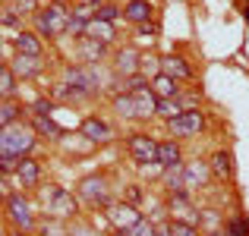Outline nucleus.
Segmentation results:
<instances>
[{"mask_svg":"<svg viewBox=\"0 0 249 236\" xmlns=\"http://www.w3.org/2000/svg\"><path fill=\"white\" fill-rule=\"evenodd\" d=\"M152 91L158 98H180V82H177V79H170V76H164V73H158L152 79Z\"/></svg>","mask_w":249,"mask_h":236,"instance_id":"nucleus-24","label":"nucleus"},{"mask_svg":"<svg viewBox=\"0 0 249 236\" xmlns=\"http://www.w3.org/2000/svg\"><path fill=\"white\" fill-rule=\"evenodd\" d=\"M13 44H16V54H29V57H41L44 54V51H41V38H38L35 32L19 29L16 38H13Z\"/></svg>","mask_w":249,"mask_h":236,"instance_id":"nucleus-20","label":"nucleus"},{"mask_svg":"<svg viewBox=\"0 0 249 236\" xmlns=\"http://www.w3.org/2000/svg\"><path fill=\"white\" fill-rule=\"evenodd\" d=\"M6 3H10L19 16H35V13L41 10V6H38V0H6Z\"/></svg>","mask_w":249,"mask_h":236,"instance_id":"nucleus-37","label":"nucleus"},{"mask_svg":"<svg viewBox=\"0 0 249 236\" xmlns=\"http://www.w3.org/2000/svg\"><path fill=\"white\" fill-rule=\"evenodd\" d=\"M63 82L70 88H76L82 98H91L95 91H101V79H98V67H89V63H76V67L63 69Z\"/></svg>","mask_w":249,"mask_h":236,"instance_id":"nucleus-4","label":"nucleus"},{"mask_svg":"<svg viewBox=\"0 0 249 236\" xmlns=\"http://www.w3.org/2000/svg\"><path fill=\"white\" fill-rule=\"evenodd\" d=\"M180 114H183L180 98H158V117H164V120L170 123L174 117H180Z\"/></svg>","mask_w":249,"mask_h":236,"instance_id":"nucleus-30","label":"nucleus"},{"mask_svg":"<svg viewBox=\"0 0 249 236\" xmlns=\"http://www.w3.org/2000/svg\"><path fill=\"white\" fill-rule=\"evenodd\" d=\"M76 57H79V63L98 67V60L107 57V44L95 41V38H79V41H76Z\"/></svg>","mask_w":249,"mask_h":236,"instance_id":"nucleus-14","label":"nucleus"},{"mask_svg":"<svg viewBox=\"0 0 249 236\" xmlns=\"http://www.w3.org/2000/svg\"><path fill=\"white\" fill-rule=\"evenodd\" d=\"M19 13L13 10L10 3H0V25H6V29H19Z\"/></svg>","mask_w":249,"mask_h":236,"instance_id":"nucleus-35","label":"nucleus"},{"mask_svg":"<svg viewBox=\"0 0 249 236\" xmlns=\"http://www.w3.org/2000/svg\"><path fill=\"white\" fill-rule=\"evenodd\" d=\"M10 67H13V73H16V79H35V76H41L44 60L41 57H29V54H16V60H13Z\"/></svg>","mask_w":249,"mask_h":236,"instance_id":"nucleus-19","label":"nucleus"},{"mask_svg":"<svg viewBox=\"0 0 249 236\" xmlns=\"http://www.w3.org/2000/svg\"><path fill=\"white\" fill-rule=\"evenodd\" d=\"M139 35H148V38H155V35H158V25H139Z\"/></svg>","mask_w":249,"mask_h":236,"instance_id":"nucleus-40","label":"nucleus"},{"mask_svg":"<svg viewBox=\"0 0 249 236\" xmlns=\"http://www.w3.org/2000/svg\"><path fill=\"white\" fill-rule=\"evenodd\" d=\"M44 208L51 211V218H76L79 214V199L63 186H51L44 192Z\"/></svg>","mask_w":249,"mask_h":236,"instance_id":"nucleus-5","label":"nucleus"},{"mask_svg":"<svg viewBox=\"0 0 249 236\" xmlns=\"http://www.w3.org/2000/svg\"><path fill=\"white\" fill-rule=\"evenodd\" d=\"M76 3H82V6H91V10H95V6H101L104 0H76Z\"/></svg>","mask_w":249,"mask_h":236,"instance_id":"nucleus-42","label":"nucleus"},{"mask_svg":"<svg viewBox=\"0 0 249 236\" xmlns=\"http://www.w3.org/2000/svg\"><path fill=\"white\" fill-rule=\"evenodd\" d=\"M139 218H142L139 208L129 205V202H117V205L110 202V205H107V220L117 227V230H129V227H133Z\"/></svg>","mask_w":249,"mask_h":236,"instance_id":"nucleus-9","label":"nucleus"},{"mask_svg":"<svg viewBox=\"0 0 249 236\" xmlns=\"http://www.w3.org/2000/svg\"><path fill=\"white\" fill-rule=\"evenodd\" d=\"M95 19V10L91 6H82V3H76L73 10H70V25H67V35L70 38H85V32H89V22Z\"/></svg>","mask_w":249,"mask_h":236,"instance_id":"nucleus-13","label":"nucleus"},{"mask_svg":"<svg viewBox=\"0 0 249 236\" xmlns=\"http://www.w3.org/2000/svg\"><path fill=\"white\" fill-rule=\"evenodd\" d=\"M167 208H170V214H177V220H186V224H199L202 220V214L196 211V205L189 202L186 192H170L167 195Z\"/></svg>","mask_w":249,"mask_h":236,"instance_id":"nucleus-10","label":"nucleus"},{"mask_svg":"<svg viewBox=\"0 0 249 236\" xmlns=\"http://www.w3.org/2000/svg\"><path fill=\"white\" fill-rule=\"evenodd\" d=\"M85 38H95V41H101V44H110V41H114V22L91 19V22H89V32H85Z\"/></svg>","mask_w":249,"mask_h":236,"instance_id":"nucleus-26","label":"nucleus"},{"mask_svg":"<svg viewBox=\"0 0 249 236\" xmlns=\"http://www.w3.org/2000/svg\"><path fill=\"white\" fill-rule=\"evenodd\" d=\"M32 19H35V35H41V38H63L67 35V25H70V10L63 3H48Z\"/></svg>","mask_w":249,"mask_h":236,"instance_id":"nucleus-2","label":"nucleus"},{"mask_svg":"<svg viewBox=\"0 0 249 236\" xmlns=\"http://www.w3.org/2000/svg\"><path fill=\"white\" fill-rule=\"evenodd\" d=\"M139 63H142V54L136 48H120L114 54V73L123 79H133L139 76Z\"/></svg>","mask_w":249,"mask_h":236,"instance_id":"nucleus-11","label":"nucleus"},{"mask_svg":"<svg viewBox=\"0 0 249 236\" xmlns=\"http://www.w3.org/2000/svg\"><path fill=\"white\" fill-rule=\"evenodd\" d=\"M205 167L202 164H183V180H186V189L189 186H205Z\"/></svg>","mask_w":249,"mask_h":236,"instance_id":"nucleus-29","label":"nucleus"},{"mask_svg":"<svg viewBox=\"0 0 249 236\" xmlns=\"http://www.w3.org/2000/svg\"><path fill=\"white\" fill-rule=\"evenodd\" d=\"M19 110H22V107H19L13 98H10V101H3V98H0V129L10 126V123H16L19 120Z\"/></svg>","mask_w":249,"mask_h":236,"instance_id":"nucleus-31","label":"nucleus"},{"mask_svg":"<svg viewBox=\"0 0 249 236\" xmlns=\"http://www.w3.org/2000/svg\"><path fill=\"white\" fill-rule=\"evenodd\" d=\"M167 233L170 236H202L196 224H186V220H177V218L167 220Z\"/></svg>","mask_w":249,"mask_h":236,"instance_id":"nucleus-32","label":"nucleus"},{"mask_svg":"<svg viewBox=\"0 0 249 236\" xmlns=\"http://www.w3.org/2000/svg\"><path fill=\"white\" fill-rule=\"evenodd\" d=\"M32 117V129H35V133L38 135H44V139H63V126H57V123L54 120H51V117H41V114H29Z\"/></svg>","mask_w":249,"mask_h":236,"instance_id":"nucleus-21","label":"nucleus"},{"mask_svg":"<svg viewBox=\"0 0 249 236\" xmlns=\"http://www.w3.org/2000/svg\"><path fill=\"white\" fill-rule=\"evenodd\" d=\"M0 180H3V176H0ZM0 202H6V199H3V195H0Z\"/></svg>","mask_w":249,"mask_h":236,"instance_id":"nucleus-47","label":"nucleus"},{"mask_svg":"<svg viewBox=\"0 0 249 236\" xmlns=\"http://www.w3.org/2000/svg\"><path fill=\"white\" fill-rule=\"evenodd\" d=\"M167 129H170L174 139H196V135L205 129V114H202L199 107L196 110H183L180 117H174V120L167 123Z\"/></svg>","mask_w":249,"mask_h":236,"instance_id":"nucleus-6","label":"nucleus"},{"mask_svg":"<svg viewBox=\"0 0 249 236\" xmlns=\"http://www.w3.org/2000/svg\"><path fill=\"white\" fill-rule=\"evenodd\" d=\"M126 152H129V157H133L139 167H145V164H158V142L152 139L148 133H133L126 139Z\"/></svg>","mask_w":249,"mask_h":236,"instance_id":"nucleus-8","label":"nucleus"},{"mask_svg":"<svg viewBox=\"0 0 249 236\" xmlns=\"http://www.w3.org/2000/svg\"><path fill=\"white\" fill-rule=\"evenodd\" d=\"M16 88H19V79L13 73V67L10 63H0V98L10 101V98L16 95Z\"/></svg>","mask_w":249,"mask_h":236,"instance_id":"nucleus-25","label":"nucleus"},{"mask_svg":"<svg viewBox=\"0 0 249 236\" xmlns=\"http://www.w3.org/2000/svg\"><path fill=\"white\" fill-rule=\"evenodd\" d=\"M6 236H25V233H22V230H10Z\"/></svg>","mask_w":249,"mask_h":236,"instance_id":"nucleus-43","label":"nucleus"},{"mask_svg":"<svg viewBox=\"0 0 249 236\" xmlns=\"http://www.w3.org/2000/svg\"><path fill=\"white\" fill-rule=\"evenodd\" d=\"M54 3H63V0H54Z\"/></svg>","mask_w":249,"mask_h":236,"instance_id":"nucleus-48","label":"nucleus"},{"mask_svg":"<svg viewBox=\"0 0 249 236\" xmlns=\"http://www.w3.org/2000/svg\"><path fill=\"white\" fill-rule=\"evenodd\" d=\"M161 73L177 79V82H186V79H193V67L180 54H167V57H161Z\"/></svg>","mask_w":249,"mask_h":236,"instance_id":"nucleus-18","label":"nucleus"},{"mask_svg":"<svg viewBox=\"0 0 249 236\" xmlns=\"http://www.w3.org/2000/svg\"><path fill=\"white\" fill-rule=\"evenodd\" d=\"M13 176H16V183L22 189H32V186H38V183H41V164L29 154V157H22V161L16 164V173H13Z\"/></svg>","mask_w":249,"mask_h":236,"instance_id":"nucleus-15","label":"nucleus"},{"mask_svg":"<svg viewBox=\"0 0 249 236\" xmlns=\"http://www.w3.org/2000/svg\"><path fill=\"white\" fill-rule=\"evenodd\" d=\"M38 142V133L32 129V123H10V126L0 129V157H10V161H22V157L32 154Z\"/></svg>","mask_w":249,"mask_h":236,"instance_id":"nucleus-1","label":"nucleus"},{"mask_svg":"<svg viewBox=\"0 0 249 236\" xmlns=\"http://www.w3.org/2000/svg\"><path fill=\"white\" fill-rule=\"evenodd\" d=\"M126 233H129V236H158V227H155L148 218H139V220H136V224L129 227Z\"/></svg>","mask_w":249,"mask_h":236,"instance_id":"nucleus-34","label":"nucleus"},{"mask_svg":"<svg viewBox=\"0 0 249 236\" xmlns=\"http://www.w3.org/2000/svg\"><path fill=\"white\" fill-rule=\"evenodd\" d=\"M158 164L161 167H174V164H183V152H180V142L177 139H167V142H158Z\"/></svg>","mask_w":249,"mask_h":236,"instance_id":"nucleus-22","label":"nucleus"},{"mask_svg":"<svg viewBox=\"0 0 249 236\" xmlns=\"http://www.w3.org/2000/svg\"><path fill=\"white\" fill-rule=\"evenodd\" d=\"M38 233H41V236H70V233H67V227L60 224V218H51V220H44V224L38 227Z\"/></svg>","mask_w":249,"mask_h":236,"instance_id":"nucleus-36","label":"nucleus"},{"mask_svg":"<svg viewBox=\"0 0 249 236\" xmlns=\"http://www.w3.org/2000/svg\"><path fill=\"white\" fill-rule=\"evenodd\" d=\"M3 211H6V220H10V227H13V230H22V233L35 230V224H38V220H35V208H32V202L25 199L22 192L6 195Z\"/></svg>","mask_w":249,"mask_h":236,"instance_id":"nucleus-3","label":"nucleus"},{"mask_svg":"<svg viewBox=\"0 0 249 236\" xmlns=\"http://www.w3.org/2000/svg\"><path fill=\"white\" fill-rule=\"evenodd\" d=\"M117 16H123V6L107 3V0H104L101 6H95V19H101V22H114Z\"/></svg>","mask_w":249,"mask_h":236,"instance_id":"nucleus-33","label":"nucleus"},{"mask_svg":"<svg viewBox=\"0 0 249 236\" xmlns=\"http://www.w3.org/2000/svg\"><path fill=\"white\" fill-rule=\"evenodd\" d=\"M51 110H54V98H38V101H32L29 114H41V117H51Z\"/></svg>","mask_w":249,"mask_h":236,"instance_id":"nucleus-39","label":"nucleus"},{"mask_svg":"<svg viewBox=\"0 0 249 236\" xmlns=\"http://www.w3.org/2000/svg\"><path fill=\"white\" fill-rule=\"evenodd\" d=\"M243 16H246V22H249V3L243 6Z\"/></svg>","mask_w":249,"mask_h":236,"instance_id":"nucleus-44","label":"nucleus"},{"mask_svg":"<svg viewBox=\"0 0 249 236\" xmlns=\"http://www.w3.org/2000/svg\"><path fill=\"white\" fill-rule=\"evenodd\" d=\"M208 167H212V173L218 176V180H231V176H233V157H231V152H214L212 161H208Z\"/></svg>","mask_w":249,"mask_h":236,"instance_id":"nucleus-23","label":"nucleus"},{"mask_svg":"<svg viewBox=\"0 0 249 236\" xmlns=\"http://www.w3.org/2000/svg\"><path fill=\"white\" fill-rule=\"evenodd\" d=\"M114 110H117V117H123V120H136V101H133V95L129 91H123V95H114Z\"/></svg>","mask_w":249,"mask_h":236,"instance_id":"nucleus-27","label":"nucleus"},{"mask_svg":"<svg viewBox=\"0 0 249 236\" xmlns=\"http://www.w3.org/2000/svg\"><path fill=\"white\" fill-rule=\"evenodd\" d=\"M114 236H129V233H126V230H117V233H114Z\"/></svg>","mask_w":249,"mask_h":236,"instance_id":"nucleus-45","label":"nucleus"},{"mask_svg":"<svg viewBox=\"0 0 249 236\" xmlns=\"http://www.w3.org/2000/svg\"><path fill=\"white\" fill-rule=\"evenodd\" d=\"M79 199L89 202L91 208H107L110 205V186H107V176L95 173V176H85L79 183Z\"/></svg>","mask_w":249,"mask_h":236,"instance_id":"nucleus-7","label":"nucleus"},{"mask_svg":"<svg viewBox=\"0 0 249 236\" xmlns=\"http://www.w3.org/2000/svg\"><path fill=\"white\" fill-rule=\"evenodd\" d=\"M158 236H170V233H167V230H164V233H161V230H158Z\"/></svg>","mask_w":249,"mask_h":236,"instance_id":"nucleus-46","label":"nucleus"},{"mask_svg":"<svg viewBox=\"0 0 249 236\" xmlns=\"http://www.w3.org/2000/svg\"><path fill=\"white\" fill-rule=\"evenodd\" d=\"M224 230L231 233V236H249V224L243 218H227L224 220Z\"/></svg>","mask_w":249,"mask_h":236,"instance_id":"nucleus-38","label":"nucleus"},{"mask_svg":"<svg viewBox=\"0 0 249 236\" xmlns=\"http://www.w3.org/2000/svg\"><path fill=\"white\" fill-rule=\"evenodd\" d=\"M129 95H133V101H136V120H148V117L158 114V95L152 91V85H148V88H136V91H129Z\"/></svg>","mask_w":249,"mask_h":236,"instance_id":"nucleus-16","label":"nucleus"},{"mask_svg":"<svg viewBox=\"0 0 249 236\" xmlns=\"http://www.w3.org/2000/svg\"><path fill=\"white\" fill-rule=\"evenodd\" d=\"M0 60H3V57H0Z\"/></svg>","mask_w":249,"mask_h":236,"instance_id":"nucleus-49","label":"nucleus"},{"mask_svg":"<svg viewBox=\"0 0 249 236\" xmlns=\"http://www.w3.org/2000/svg\"><path fill=\"white\" fill-rule=\"evenodd\" d=\"M164 186L170 192H186V180H183V164H174V167L164 170Z\"/></svg>","mask_w":249,"mask_h":236,"instance_id":"nucleus-28","label":"nucleus"},{"mask_svg":"<svg viewBox=\"0 0 249 236\" xmlns=\"http://www.w3.org/2000/svg\"><path fill=\"white\" fill-rule=\"evenodd\" d=\"M152 13H155L152 0H126V3H123V19H126V22H133L136 29H139V25H145L148 19H152Z\"/></svg>","mask_w":249,"mask_h":236,"instance_id":"nucleus-17","label":"nucleus"},{"mask_svg":"<svg viewBox=\"0 0 249 236\" xmlns=\"http://www.w3.org/2000/svg\"><path fill=\"white\" fill-rule=\"evenodd\" d=\"M79 135H85V139L95 142V145H104V142L114 139V129H110L101 117H85V120L79 123Z\"/></svg>","mask_w":249,"mask_h":236,"instance_id":"nucleus-12","label":"nucleus"},{"mask_svg":"<svg viewBox=\"0 0 249 236\" xmlns=\"http://www.w3.org/2000/svg\"><path fill=\"white\" fill-rule=\"evenodd\" d=\"M139 199H142V189L139 186H129V205H136Z\"/></svg>","mask_w":249,"mask_h":236,"instance_id":"nucleus-41","label":"nucleus"}]
</instances>
